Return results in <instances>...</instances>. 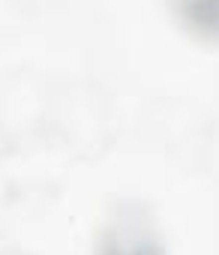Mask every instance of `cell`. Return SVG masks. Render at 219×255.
<instances>
[{"mask_svg": "<svg viewBox=\"0 0 219 255\" xmlns=\"http://www.w3.org/2000/svg\"><path fill=\"white\" fill-rule=\"evenodd\" d=\"M96 255H165V240L153 210L138 198L117 201L102 222Z\"/></svg>", "mask_w": 219, "mask_h": 255, "instance_id": "cell-1", "label": "cell"}]
</instances>
